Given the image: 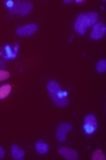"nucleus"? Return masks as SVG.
<instances>
[{
    "label": "nucleus",
    "instance_id": "obj_5",
    "mask_svg": "<svg viewBox=\"0 0 106 160\" xmlns=\"http://www.w3.org/2000/svg\"><path fill=\"white\" fill-rule=\"evenodd\" d=\"M72 129V125L68 124V122H62L58 126L57 128V134L55 137L60 142H64L66 140V134H68L70 130Z\"/></svg>",
    "mask_w": 106,
    "mask_h": 160
},
{
    "label": "nucleus",
    "instance_id": "obj_1",
    "mask_svg": "<svg viewBox=\"0 0 106 160\" xmlns=\"http://www.w3.org/2000/svg\"><path fill=\"white\" fill-rule=\"evenodd\" d=\"M49 94L51 96L52 102L59 107H65L68 104V93L60 86V84L55 81H50L47 85Z\"/></svg>",
    "mask_w": 106,
    "mask_h": 160
},
{
    "label": "nucleus",
    "instance_id": "obj_3",
    "mask_svg": "<svg viewBox=\"0 0 106 160\" xmlns=\"http://www.w3.org/2000/svg\"><path fill=\"white\" fill-rule=\"evenodd\" d=\"M32 8H33V6L30 1H18V2L16 1L13 8L10 9V11H11L12 13H18V14H20V16H24V14L31 12Z\"/></svg>",
    "mask_w": 106,
    "mask_h": 160
},
{
    "label": "nucleus",
    "instance_id": "obj_17",
    "mask_svg": "<svg viewBox=\"0 0 106 160\" xmlns=\"http://www.w3.org/2000/svg\"><path fill=\"white\" fill-rule=\"evenodd\" d=\"M14 3H16V1H13V0H7V1H6V6L9 8V10L13 8Z\"/></svg>",
    "mask_w": 106,
    "mask_h": 160
},
{
    "label": "nucleus",
    "instance_id": "obj_19",
    "mask_svg": "<svg viewBox=\"0 0 106 160\" xmlns=\"http://www.w3.org/2000/svg\"><path fill=\"white\" fill-rule=\"evenodd\" d=\"M6 68V63L3 61H0V70H5Z\"/></svg>",
    "mask_w": 106,
    "mask_h": 160
},
{
    "label": "nucleus",
    "instance_id": "obj_7",
    "mask_svg": "<svg viewBox=\"0 0 106 160\" xmlns=\"http://www.w3.org/2000/svg\"><path fill=\"white\" fill-rule=\"evenodd\" d=\"M106 32V28L102 22H97L92 29V32H91V38L93 40H101L105 35Z\"/></svg>",
    "mask_w": 106,
    "mask_h": 160
},
{
    "label": "nucleus",
    "instance_id": "obj_18",
    "mask_svg": "<svg viewBox=\"0 0 106 160\" xmlns=\"http://www.w3.org/2000/svg\"><path fill=\"white\" fill-rule=\"evenodd\" d=\"M3 156H5V149L0 146V159H1V158H3Z\"/></svg>",
    "mask_w": 106,
    "mask_h": 160
},
{
    "label": "nucleus",
    "instance_id": "obj_15",
    "mask_svg": "<svg viewBox=\"0 0 106 160\" xmlns=\"http://www.w3.org/2000/svg\"><path fill=\"white\" fill-rule=\"evenodd\" d=\"M96 70H97V72H99V73L105 72V70H106V61L105 60H101V61H98V63H97V65H96Z\"/></svg>",
    "mask_w": 106,
    "mask_h": 160
},
{
    "label": "nucleus",
    "instance_id": "obj_11",
    "mask_svg": "<svg viewBox=\"0 0 106 160\" xmlns=\"http://www.w3.org/2000/svg\"><path fill=\"white\" fill-rule=\"evenodd\" d=\"M87 17V23L88 27H94L97 23V20H98V14L97 12H88L86 13Z\"/></svg>",
    "mask_w": 106,
    "mask_h": 160
},
{
    "label": "nucleus",
    "instance_id": "obj_16",
    "mask_svg": "<svg viewBox=\"0 0 106 160\" xmlns=\"http://www.w3.org/2000/svg\"><path fill=\"white\" fill-rule=\"evenodd\" d=\"M9 76H10V73L8 72V71L0 70V82H1V81L7 80V78H9Z\"/></svg>",
    "mask_w": 106,
    "mask_h": 160
},
{
    "label": "nucleus",
    "instance_id": "obj_8",
    "mask_svg": "<svg viewBox=\"0 0 106 160\" xmlns=\"http://www.w3.org/2000/svg\"><path fill=\"white\" fill-rule=\"evenodd\" d=\"M59 153L68 160H76L78 158V155L74 149L68 148V147H61L59 148Z\"/></svg>",
    "mask_w": 106,
    "mask_h": 160
},
{
    "label": "nucleus",
    "instance_id": "obj_13",
    "mask_svg": "<svg viewBox=\"0 0 106 160\" xmlns=\"http://www.w3.org/2000/svg\"><path fill=\"white\" fill-rule=\"evenodd\" d=\"M35 150L38 151L39 153H41V155H44V153H47L49 151V146L45 142L39 141V142L35 144Z\"/></svg>",
    "mask_w": 106,
    "mask_h": 160
},
{
    "label": "nucleus",
    "instance_id": "obj_6",
    "mask_svg": "<svg viewBox=\"0 0 106 160\" xmlns=\"http://www.w3.org/2000/svg\"><path fill=\"white\" fill-rule=\"evenodd\" d=\"M37 31H38L37 24H27V26H22L17 29V34L19 37H30L34 34Z\"/></svg>",
    "mask_w": 106,
    "mask_h": 160
},
{
    "label": "nucleus",
    "instance_id": "obj_2",
    "mask_svg": "<svg viewBox=\"0 0 106 160\" xmlns=\"http://www.w3.org/2000/svg\"><path fill=\"white\" fill-rule=\"evenodd\" d=\"M97 129V119L93 114H88L84 119L83 130L86 135H92Z\"/></svg>",
    "mask_w": 106,
    "mask_h": 160
},
{
    "label": "nucleus",
    "instance_id": "obj_10",
    "mask_svg": "<svg viewBox=\"0 0 106 160\" xmlns=\"http://www.w3.org/2000/svg\"><path fill=\"white\" fill-rule=\"evenodd\" d=\"M3 51H5V57L7 59H14L17 57V52H18V45L14 48V50H11V47L7 44L3 48Z\"/></svg>",
    "mask_w": 106,
    "mask_h": 160
},
{
    "label": "nucleus",
    "instance_id": "obj_9",
    "mask_svg": "<svg viewBox=\"0 0 106 160\" xmlns=\"http://www.w3.org/2000/svg\"><path fill=\"white\" fill-rule=\"evenodd\" d=\"M11 156L17 160H20L24 157V151L18 147V145H13L11 147Z\"/></svg>",
    "mask_w": 106,
    "mask_h": 160
},
{
    "label": "nucleus",
    "instance_id": "obj_12",
    "mask_svg": "<svg viewBox=\"0 0 106 160\" xmlns=\"http://www.w3.org/2000/svg\"><path fill=\"white\" fill-rule=\"evenodd\" d=\"M11 92V85L5 84L3 86H0V99H5L8 95Z\"/></svg>",
    "mask_w": 106,
    "mask_h": 160
},
{
    "label": "nucleus",
    "instance_id": "obj_14",
    "mask_svg": "<svg viewBox=\"0 0 106 160\" xmlns=\"http://www.w3.org/2000/svg\"><path fill=\"white\" fill-rule=\"evenodd\" d=\"M92 159L93 160H104L105 159V156H104L103 151H102L101 149H97V150H95L94 152H93Z\"/></svg>",
    "mask_w": 106,
    "mask_h": 160
},
{
    "label": "nucleus",
    "instance_id": "obj_4",
    "mask_svg": "<svg viewBox=\"0 0 106 160\" xmlns=\"http://www.w3.org/2000/svg\"><path fill=\"white\" fill-rule=\"evenodd\" d=\"M87 29H88V23H87L86 13H81L74 23V30L80 34H84Z\"/></svg>",
    "mask_w": 106,
    "mask_h": 160
}]
</instances>
